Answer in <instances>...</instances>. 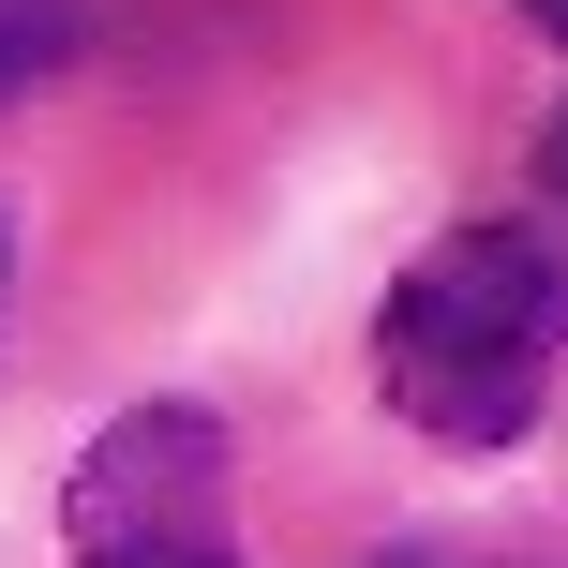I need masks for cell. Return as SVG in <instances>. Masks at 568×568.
I'll list each match as a JSON object with an SVG mask.
<instances>
[{
    "label": "cell",
    "mask_w": 568,
    "mask_h": 568,
    "mask_svg": "<svg viewBox=\"0 0 568 568\" xmlns=\"http://www.w3.org/2000/svg\"><path fill=\"white\" fill-rule=\"evenodd\" d=\"M568 374V255L524 225H449L374 314V389L434 434V449H509L539 434Z\"/></svg>",
    "instance_id": "obj_1"
},
{
    "label": "cell",
    "mask_w": 568,
    "mask_h": 568,
    "mask_svg": "<svg viewBox=\"0 0 568 568\" xmlns=\"http://www.w3.org/2000/svg\"><path fill=\"white\" fill-rule=\"evenodd\" d=\"M75 568H240L225 524V419L210 404H120L60 494Z\"/></svg>",
    "instance_id": "obj_2"
},
{
    "label": "cell",
    "mask_w": 568,
    "mask_h": 568,
    "mask_svg": "<svg viewBox=\"0 0 568 568\" xmlns=\"http://www.w3.org/2000/svg\"><path fill=\"white\" fill-rule=\"evenodd\" d=\"M60 60H75V0H0V105L45 90Z\"/></svg>",
    "instance_id": "obj_3"
},
{
    "label": "cell",
    "mask_w": 568,
    "mask_h": 568,
    "mask_svg": "<svg viewBox=\"0 0 568 568\" xmlns=\"http://www.w3.org/2000/svg\"><path fill=\"white\" fill-rule=\"evenodd\" d=\"M539 180H554V195H568V105H554V135H539Z\"/></svg>",
    "instance_id": "obj_4"
},
{
    "label": "cell",
    "mask_w": 568,
    "mask_h": 568,
    "mask_svg": "<svg viewBox=\"0 0 568 568\" xmlns=\"http://www.w3.org/2000/svg\"><path fill=\"white\" fill-rule=\"evenodd\" d=\"M524 16H539V30H554V45H568V0H524Z\"/></svg>",
    "instance_id": "obj_5"
},
{
    "label": "cell",
    "mask_w": 568,
    "mask_h": 568,
    "mask_svg": "<svg viewBox=\"0 0 568 568\" xmlns=\"http://www.w3.org/2000/svg\"><path fill=\"white\" fill-rule=\"evenodd\" d=\"M374 568H449V554H374Z\"/></svg>",
    "instance_id": "obj_6"
}]
</instances>
